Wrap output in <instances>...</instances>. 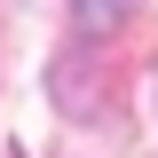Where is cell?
Returning a JSON list of instances; mask_svg holds the SVG:
<instances>
[{
	"label": "cell",
	"mask_w": 158,
	"mask_h": 158,
	"mask_svg": "<svg viewBox=\"0 0 158 158\" xmlns=\"http://www.w3.org/2000/svg\"><path fill=\"white\" fill-rule=\"evenodd\" d=\"M79 8H87V24H118L127 8H135V0H79Z\"/></svg>",
	"instance_id": "obj_1"
}]
</instances>
